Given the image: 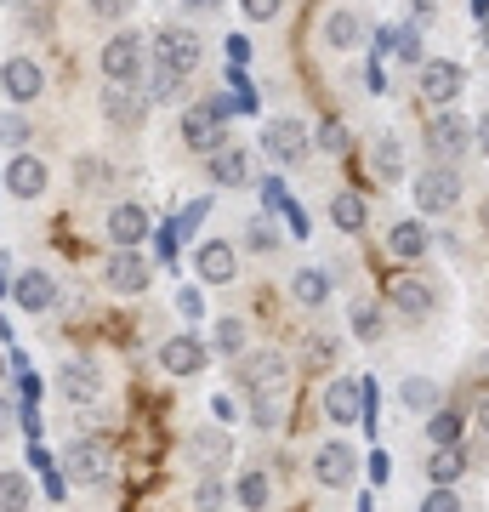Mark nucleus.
<instances>
[{"mask_svg": "<svg viewBox=\"0 0 489 512\" xmlns=\"http://www.w3.org/2000/svg\"><path fill=\"white\" fill-rule=\"evenodd\" d=\"M97 69L109 86H137L143 92V74H148V40L137 29H114L103 40V52H97Z\"/></svg>", "mask_w": 489, "mask_h": 512, "instance_id": "nucleus-1", "label": "nucleus"}, {"mask_svg": "<svg viewBox=\"0 0 489 512\" xmlns=\"http://www.w3.org/2000/svg\"><path fill=\"white\" fill-rule=\"evenodd\" d=\"M114 478V450L103 439H74L63 450V484H109Z\"/></svg>", "mask_w": 489, "mask_h": 512, "instance_id": "nucleus-2", "label": "nucleus"}, {"mask_svg": "<svg viewBox=\"0 0 489 512\" xmlns=\"http://www.w3.org/2000/svg\"><path fill=\"white\" fill-rule=\"evenodd\" d=\"M410 194H416L421 217H444V211L461 200V171H455V165H427V171H416Z\"/></svg>", "mask_w": 489, "mask_h": 512, "instance_id": "nucleus-3", "label": "nucleus"}, {"mask_svg": "<svg viewBox=\"0 0 489 512\" xmlns=\"http://www.w3.org/2000/svg\"><path fill=\"white\" fill-rule=\"evenodd\" d=\"M57 387H63V399H69V404L91 410V404H103V393H109V376H103V365H97L91 353H80V359H63Z\"/></svg>", "mask_w": 489, "mask_h": 512, "instance_id": "nucleus-4", "label": "nucleus"}, {"mask_svg": "<svg viewBox=\"0 0 489 512\" xmlns=\"http://www.w3.org/2000/svg\"><path fill=\"white\" fill-rule=\"evenodd\" d=\"M200 57H205V46H200V35L188 29V23H165L160 35H154V63H165V69H177L182 80L200 69Z\"/></svg>", "mask_w": 489, "mask_h": 512, "instance_id": "nucleus-5", "label": "nucleus"}, {"mask_svg": "<svg viewBox=\"0 0 489 512\" xmlns=\"http://www.w3.org/2000/svg\"><path fill=\"white\" fill-rule=\"evenodd\" d=\"M262 154L273 165H302L313 154V131L302 120H268L262 126Z\"/></svg>", "mask_w": 489, "mask_h": 512, "instance_id": "nucleus-6", "label": "nucleus"}, {"mask_svg": "<svg viewBox=\"0 0 489 512\" xmlns=\"http://www.w3.org/2000/svg\"><path fill=\"white\" fill-rule=\"evenodd\" d=\"M239 382H245V393H285V382H290V359L285 353H273V348H256V353H245L239 359Z\"/></svg>", "mask_w": 489, "mask_h": 512, "instance_id": "nucleus-7", "label": "nucleus"}, {"mask_svg": "<svg viewBox=\"0 0 489 512\" xmlns=\"http://www.w3.org/2000/svg\"><path fill=\"white\" fill-rule=\"evenodd\" d=\"M467 148H472V126L455 109H438L433 126H427V154H433V165H455Z\"/></svg>", "mask_w": 489, "mask_h": 512, "instance_id": "nucleus-8", "label": "nucleus"}, {"mask_svg": "<svg viewBox=\"0 0 489 512\" xmlns=\"http://www.w3.org/2000/svg\"><path fill=\"white\" fill-rule=\"evenodd\" d=\"M387 308L399 313L404 325H427V319H433V308H438V296H433V285H427V279L399 274L393 285H387Z\"/></svg>", "mask_w": 489, "mask_h": 512, "instance_id": "nucleus-9", "label": "nucleus"}, {"mask_svg": "<svg viewBox=\"0 0 489 512\" xmlns=\"http://www.w3.org/2000/svg\"><path fill=\"white\" fill-rule=\"evenodd\" d=\"M313 478H319L325 490H347V484L359 478V450L347 439H325L313 450Z\"/></svg>", "mask_w": 489, "mask_h": 512, "instance_id": "nucleus-10", "label": "nucleus"}, {"mask_svg": "<svg viewBox=\"0 0 489 512\" xmlns=\"http://www.w3.org/2000/svg\"><path fill=\"white\" fill-rule=\"evenodd\" d=\"M40 92H46V69H40L35 57L18 52V57H6V63H0V97H12L18 109H29Z\"/></svg>", "mask_w": 489, "mask_h": 512, "instance_id": "nucleus-11", "label": "nucleus"}, {"mask_svg": "<svg viewBox=\"0 0 489 512\" xmlns=\"http://www.w3.org/2000/svg\"><path fill=\"white\" fill-rule=\"evenodd\" d=\"M46 188H52V165L40 160V154H12V165H6V194L23 205L46 200Z\"/></svg>", "mask_w": 489, "mask_h": 512, "instance_id": "nucleus-12", "label": "nucleus"}, {"mask_svg": "<svg viewBox=\"0 0 489 512\" xmlns=\"http://www.w3.org/2000/svg\"><path fill=\"white\" fill-rule=\"evenodd\" d=\"M103 234H109L114 251H137L148 234H154V222H148V211L137 200H120L109 205V217H103Z\"/></svg>", "mask_w": 489, "mask_h": 512, "instance_id": "nucleus-13", "label": "nucleus"}, {"mask_svg": "<svg viewBox=\"0 0 489 512\" xmlns=\"http://www.w3.org/2000/svg\"><path fill=\"white\" fill-rule=\"evenodd\" d=\"M97 103H103V120H109L114 131H143L148 126V109H154L137 86H103Z\"/></svg>", "mask_w": 489, "mask_h": 512, "instance_id": "nucleus-14", "label": "nucleus"}, {"mask_svg": "<svg viewBox=\"0 0 489 512\" xmlns=\"http://www.w3.org/2000/svg\"><path fill=\"white\" fill-rule=\"evenodd\" d=\"M205 365H211V348H205L194 330H177V336L160 342V370L165 376H200Z\"/></svg>", "mask_w": 489, "mask_h": 512, "instance_id": "nucleus-15", "label": "nucleus"}, {"mask_svg": "<svg viewBox=\"0 0 489 512\" xmlns=\"http://www.w3.org/2000/svg\"><path fill=\"white\" fill-rule=\"evenodd\" d=\"M228 456H234V439H228V427H194V433H188V461L200 467V478H222Z\"/></svg>", "mask_w": 489, "mask_h": 512, "instance_id": "nucleus-16", "label": "nucleus"}, {"mask_svg": "<svg viewBox=\"0 0 489 512\" xmlns=\"http://www.w3.org/2000/svg\"><path fill=\"white\" fill-rule=\"evenodd\" d=\"M103 285H109L114 296H143L148 285H154V268H148L137 251H109V262H103Z\"/></svg>", "mask_w": 489, "mask_h": 512, "instance_id": "nucleus-17", "label": "nucleus"}, {"mask_svg": "<svg viewBox=\"0 0 489 512\" xmlns=\"http://www.w3.org/2000/svg\"><path fill=\"white\" fill-rule=\"evenodd\" d=\"M461 80H467V74H461V63H450V57H427V63H421L416 69V86H421V97H427V103H433V109H450L455 97H461Z\"/></svg>", "mask_w": 489, "mask_h": 512, "instance_id": "nucleus-18", "label": "nucleus"}, {"mask_svg": "<svg viewBox=\"0 0 489 512\" xmlns=\"http://www.w3.org/2000/svg\"><path fill=\"white\" fill-rule=\"evenodd\" d=\"M182 143L194 148V154H217V148H228V120H217V114L205 109V103H194V109L182 114Z\"/></svg>", "mask_w": 489, "mask_h": 512, "instance_id": "nucleus-19", "label": "nucleus"}, {"mask_svg": "<svg viewBox=\"0 0 489 512\" xmlns=\"http://www.w3.org/2000/svg\"><path fill=\"white\" fill-rule=\"evenodd\" d=\"M194 274H200V285H234L239 251L228 245V239H205L200 251H194Z\"/></svg>", "mask_w": 489, "mask_h": 512, "instance_id": "nucleus-20", "label": "nucleus"}, {"mask_svg": "<svg viewBox=\"0 0 489 512\" xmlns=\"http://www.w3.org/2000/svg\"><path fill=\"white\" fill-rule=\"evenodd\" d=\"M12 302H18L23 313H52L57 308V279L46 274V268H23V274L12 279Z\"/></svg>", "mask_w": 489, "mask_h": 512, "instance_id": "nucleus-21", "label": "nucleus"}, {"mask_svg": "<svg viewBox=\"0 0 489 512\" xmlns=\"http://www.w3.org/2000/svg\"><path fill=\"white\" fill-rule=\"evenodd\" d=\"M376 52L381 57H404V63H427V46H421V29L416 23H387V29H381L376 35Z\"/></svg>", "mask_w": 489, "mask_h": 512, "instance_id": "nucleus-22", "label": "nucleus"}, {"mask_svg": "<svg viewBox=\"0 0 489 512\" xmlns=\"http://www.w3.org/2000/svg\"><path fill=\"white\" fill-rule=\"evenodd\" d=\"M211 183L217 188H245V183H256V160L245 154V148H217L211 154Z\"/></svg>", "mask_w": 489, "mask_h": 512, "instance_id": "nucleus-23", "label": "nucleus"}, {"mask_svg": "<svg viewBox=\"0 0 489 512\" xmlns=\"http://www.w3.org/2000/svg\"><path fill=\"white\" fill-rule=\"evenodd\" d=\"M325 416L336 421V427H353V421L364 416V393L353 376H336V382L325 387Z\"/></svg>", "mask_w": 489, "mask_h": 512, "instance_id": "nucleus-24", "label": "nucleus"}, {"mask_svg": "<svg viewBox=\"0 0 489 512\" xmlns=\"http://www.w3.org/2000/svg\"><path fill=\"white\" fill-rule=\"evenodd\" d=\"M330 291H336V279H330V262H325V268H296V274H290V296H296V302H302L308 313L325 308Z\"/></svg>", "mask_w": 489, "mask_h": 512, "instance_id": "nucleus-25", "label": "nucleus"}, {"mask_svg": "<svg viewBox=\"0 0 489 512\" xmlns=\"http://www.w3.org/2000/svg\"><path fill=\"white\" fill-rule=\"evenodd\" d=\"M211 359H245V348H251V330H245V319L239 313H222L217 325H211Z\"/></svg>", "mask_w": 489, "mask_h": 512, "instance_id": "nucleus-26", "label": "nucleus"}, {"mask_svg": "<svg viewBox=\"0 0 489 512\" xmlns=\"http://www.w3.org/2000/svg\"><path fill=\"white\" fill-rule=\"evenodd\" d=\"M325 46H336V52H359L364 46V18L353 6H336L325 18Z\"/></svg>", "mask_w": 489, "mask_h": 512, "instance_id": "nucleus-27", "label": "nucleus"}, {"mask_svg": "<svg viewBox=\"0 0 489 512\" xmlns=\"http://www.w3.org/2000/svg\"><path fill=\"white\" fill-rule=\"evenodd\" d=\"M245 512H268L273 507V478L262 473V467H245V473L234 478V490H228Z\"/></svg>", "mask_w": 489, "mask_h": 512, "instance_id": "nucleus-28", "label": "nucleus"}, {"mask_svg": "<svg viewBox=\"0 0 489 512\" xmlns=\"http://www.w3.org/2000/svg\"><path fill=\"white\" fill-rule=\"evenodd\" d=\"M427 245H433L427 222H393V228H387V256H399V262H416V256H427Z\"/></svg>", "mask_w": 489, "mask_h": 512, "instance_id": "nucleus-29", "label": "nucleus"}, {"mask_svg": "<svg viewBox=\"0 0 489 512\" xmlns=\"http://www.w3.org/2000/svg\"><path fill=\"white\" fill-rule=\"evenodd\" d=\"M35 507V478L23 467H0V512H29Z\"/></svg>", "mask_w": 489, "mask_h": 512, "instance_id": "nucleus-30", "label": "nucleus"}, {"mask_svg": "<svg viewBox=\"0 0 489 512\" xmlns=\"http://www.w3.org/2000/svg\"><path fill=\"white\" fill-rule=\"evenodd\" d=\"M370 171H376L381 183L404 177V143L393 137V131H376V143H370Z\"/></svg>", "mask_w": 489, "mask_h": 512, "instance_id": "nucleus-31", "label": "nucleus"}, {"mask_svg": "<svg viewBox=\"0 0 489 512\" xmlns=\"http://www.w3.org/2000/svg\"><path fill=\"white\" fill-rule=\"evenodd\" d=\"M399 404L410 410V416H433L444 399H438V382H433V376H404V382H399Z\"/></svg>", "mask_w": 489, "mask_h": 512, "instance_id": "nucleus-32", "label": "nucleus"}, {"mask_svg": "<svg viewBox=\"0 0 489 512\" xmlns=\"http://www.w3.org/2000/svg\"><path fill=\"white\" fill-rule=\"evenodd\" d=\"M109 177H114V165L103 160V154H74V188H80V194H103V188H109Z\"/></svg>", "mask_w": 489, "mask_h": 512, "instance_id": "nucleus-33", "label": "nucleus"}, {"mask_svg": "<svg viewBox=\"0 0 489 512\" xmlns=\"http://www.w3.org/2000/svg\"><path fill=\"white\" fill-rule=\"evenodd\" d=\"M182 86H188V80H182L177 69H165V63H148V74H143V97H148V103H177Z\"/></svg>", "mask_w": 489, "mask_h": 512, "instance_id": "nucleus-34", "label": "nucleus"}, {"mask_svg": "<svg viewBox=\"0 0 489 512\" xmlns=\"http://www.w3.org/2000/svg\"><path fill=\"white\" fill-rule=\"evenodd\" d=\"M330 222L342 228V234H364V222H370V211H364V200L359 194H330Z\"/></svg>", "mask_w": 489, "mask_h": 512, "instance_id": "nucleus-35", "label": "nucleus"}, {"mask_svg": "<svg viewBox=\"0 0 489 512\" xmlns=\"http://www.w3.org/2000/svg\"><path fill=\"white\" fill-rule=\"evenodd\" d=\"M461 473H467V456H461V444H450V450H433V456H427V478H433V490H450Z\"/></svg>", "mask_w": 489, "mask_h": 512, "instance_id": "nucleus-36", "label": "nucleus"}, {"mask_svg": "<svg viewBox=\"0 0 489 512\" xmlns=\"http://www.w3.org/2000/svg\"><path fill=\"white\" fill-rule=\"evenodd\" d=\"M336 353H342V342L325 336V330L302 336V365H308V370H330V365H336Z\"/></svg>", "mask_w": 489, "mask_h": 512, "instance_id": "nucleus-37", "label": "nucleus"}, {"mask_svg": "<svg viewBox=\"0 0 489 512\" xmlns=\"http://www.w3.org/2000/svg\"><path fill=\"white\" fill-rule=\"evenodd\" d=\"M353 336H359V342H381V336H387V313H381L376 302H353Z\"/></svg>", "mask_w": 489, "mask_h": 512, "instance_id": "nucleus-38", "label": "nucleus"}, {"mask_svg": "<svg viewBox=\"0 0 489 512\" xmlns=\"http://www.w3.org/2000/svg\"><path fill=\"white\" fill-rule=\"evenodd\" d=\"M427 439H433V450L461 444V416H455V410H433V416H427Z\"/></svg>", "mask_w": 489, "mask_h": 512, "instance_id": "nucleus-39", "label": "nucleus"}, {"mask_svg": "<svg viewBox=\"0 0 489 512\" xmlns=\"http://www.w3.org/2000/svg\"><path fill=\"white\" fill-rule=\"evenodd\" d=\"M228 501H234V495H228L222 478H200V484H194V512H222Z\"/></svg>", "mask_w": 489, "mask_h": 512, "instance_id": "nucleus-40", "label": "nucleus"}, {"mask_svg": "<svg viewBox=\"0 0 489 512\" xmlns=\"http://www.w3.org/2000/svg\"><path fill=\"white\" fill-rule=\"evenodd\" d=\"M245 251H256V256L279 251V234L268 228V217H251V222H245Z\"/></svg>", "mask_w": 489, "mask_h": 512, "instance_id": "nucleus-41", "label": "nucleus"}, {"mask_svg": "<svg viewBox=\"0 0 489 512\" xmlns=\"http://www.w3.org/2000/svg\"><path fill=\"white\" fill-rule=\"evenodd\" d=\"M251 421L262 427V433H273V427L285 421V410H279V393H256V399H251Z\"/></svg>", "mask_w": 489, "mask_h": 512, "instance_id": "nucleus-42", "label": "nucleus"}, {"mask_svg": "<svg viewBox=\"0 0 489 512\" xmlns=\"http://www.w3.org/2000/svg\"><path fill=\"white\" fill-rule=\"evenodd\" d=\"M131 6H137V0H86V12L91 18H103V23H126Z\"/></svg>", "mask_w": 489, "mask_h": 512, "instance_id": "nucleus-43", "label": "nucleus"}, {"mask_svg": "<svg viewBox=\"0 0 489 512\" xmlns=\"http://www.w3.org/2000/svg\"><path fill=\"white\" fill-rule=\"evenodd\" d=\"M0 143L23 154V143H29V120H23V114H0Z\"/></svg>", "mask_w": 489, "mask_h": 512, "instance_id": "nucleus-44", "label": "nucleus"}, {"mask_svg": "<svg viewBox=\"0 0 489 512\" xmlns=\"http://www.w3.org/2000/svg\"><path fill=\"white\" fill-rule=\"evenodd\" d=\"M177 313L194 325V319H205V296H200V285H182L177 291Z\"/></svg>", "mask_w": 489, "mask_h": 512, "instance_id": "nucleus-45", "label": "nucleus"}, {"mask_svg": "<svg viewBox=\"0 0 489 512\" xmlns=\"http://www.w3.org/2000/svg\"><path fill=\"white\" fill-rule=\"evenodd\" d=\"M319 148H325V154H347V126L342 120H325V126H319Z\"/></svg>", "mask_w": 489, "mask_h": 512, "instance_id": "nucleus-46", "label": "nucleus"}, {"mask_svg": "<svg viewBox=\"0 0 489 512\" xmlns=\"http://www.w3.org/2000/svg\"><path fill=\"white\" fill-rule=\"evenodd\" d=\"M421 512H461V495L455 490H427L421 495Z\"/></svg>", "mask_w": 489, "mask_h": 512, "instance_id": "nucleus-47", "label": "nucleus"}, {"mask_svg": "<svg viewBox=\"0 0 489 512\" xmlns=\"http://www.w3.org/2000/svg\"><path fill=\"white\" fill-rule=\"evenodd\" d=\"M279 12H285V0H245V18L251 23H273Z\"/></svg>", "mask_w": 489, "mask_h": 512, "instance_id": "nucleus-48", "label": "nucleus"}, {"mask_svg": "<svg viewBox=\"0 0 489 512\" xmlns=\"http://www.w3.org/2000/svg\"><path fill=\"white\" fill-rule=\"evenodd\" d=\"M285 222H290V234H296V239H308V228H313L308 205H296V200H285Z\"/></svg>", "mask_w": 489, "mask_h": 512, "instance_id": "nucleus-49", "label": "nucleus"}, {"mask_svg": "<svg viewBox=\"0 0 489 512\" xmlns=\"http://www.w3.org/2000/svg\"><path fill=\"white\" fill-rule=\"evenodd\" d=\"M12 433H18V404H12V399H0V444L12 439Z\"/></svg>", "mask_w": 489, "mask_h": 512, "instance_id": "nucleus-50", "label": "nucleus"}, {"mask_svg": "<svg viewBox=\"0 0 489 512\" xmlns=\"http://www.w3.org/2000/svg\"><path fill=\"white\" fill-rule=\"evenodd\" d=\"M154 245H160V262L171 268V256H177V222H171V228H160V239H154Z\"/></svg>", "mask_w": 489, "mask_h": 512, "instance_id": "nucleus-51", "label": "nucleus"}, {"mask_svg": "<svg viewBox=\"0 0 489 512\" xmlns=\"http://www.w3.org/2000/svg\"><path fill=\"white\" fill-rule=\"evenodd\" d=\"M228 57H234V63H245V57H251V40H245V35H228Z\"/></svg>", "mask_w": 489, "mask_h": 512, "instance_id": "nucleus-52", "label": "nucleus"}, {"mask_svg": "<svg viewBox=\"0 0 489 512\" xmlns=\"http://www.w3.org/2000/svg\"><path fill=\"white\" fill-rule=\"evenodd\" d=\"M364 80H370V92H387V69H381V63H370V69H364Z\"/></svg>", "mask_w": 489, "mask_h": 512, "instance_id": "nucleus-53", "label": "nucleus"}, {"mask_svg": "<svg viewBox=\"0 0 489 512\" xmlns=\"http://www.w3.org/2000/svg\"><path fill=\"white\" fill-rule=\"evenodd\" d=\"M211 404H217V421H222V427L239 416V404H234V399H211Z\"/></svg>", "mask_w": 489, "mask_h": 512, "instance_id": "nucleus-54", "label": "nucleus"}, {"mask_svg": "<svg viewBox=\"0 0 489 512\" xmlns=\"http://www.w3.org/2000/svg\"><path fill=\"white\" fill-rule=\"evenodd\" d=\"M472 143H478V148H484V154H489V109H484V120L472 126Z\"/></svg>", "mask_w": 489, "mask_h": 512, "instance_id": "nucleus-55", "label": "nucleus"}, {"mask_svg": "<svg viewBox=\"0 0 489 512\" xmlns=\"http://www.w3.org/2000/svg\"><path fill=\"white\" fill-rule=\"evenodd\" d=\"M433 12H438V0H416V18L421 23H433Z\"/></svg>", "mask_w": 489, "mask_h": 512, "instance_id": "nucleus-56", "label": "nucleus"}, {"mask_svg": "<svg viewBox=\"0 0 489 512\" xmlns=\"http://www.w3.org/2000/svg\"><path fill=\"white\" fill-rule=\"evenodd\" d=\"M182 6H188V12H217L222 0H182Z\"/></svg>", "mask_w": 489, "mask_h": 512, "instance_id": "nucleus-57", "label": "nucleus"}, {"mask_svg": "<svg viewBox=\"0 0 489 512\" xmlns=\"http://www.w3.org/2000/svg\"><path fill=\"white\" fill-rule=\"evenodd\" d=\"M478 433H484V439H489V399L478 404Z\"/></svg>", "mask_w": 489, "mask_h": 512, "instance_id": "nucleus-58", "label": "nucleus"}, {"mask_svg": "<svg viewBox=\"0 0 489 512\" xmlns=\"http://www.w3.org/2000/svg\"><path fill=\"white\" fill-rule=\"evenodd\" d=\"M472 18H478V23L489 18V0H472Z\"/></svg>", "mask_w": 489, "mask_h": 512, "instance_id": "nucleus-59", "label": "nucleus"}, {"mask_svg": "<svg viewBox=\"0 0 489 512\" xmlns=\"http://www.w3.org/2000/svg\"><path fill=\"white\" fill-rule=\"evenodd\" d=\"M6 370H12V359H6V353H0V382H6Z\"/></svg>", "mask_w": 489, "mask_h": 512, "instance_id": "nucleus-60", "label": "nucleus"}, {"mask_svg": "<svg viewBox=\"0 0 489 512\" xmlns=\"http://www.w3.org/2000/svg\"><path fill=\"white\" fill-rule=\"evenodd\" d=\"M0 6H35V0H0Z\"/></svg>", "mask_w": 489, "mask_h": 512, "instance_id": "nucleus-61", "label": "nucleus"}, {"mask_svg": "<svg viewBox=\"0 0 489 512\" xmlns=\"http://www.w3.org/2000/svg\"><path fill=\"white\" fill-rule=\"evenodd\" d=\"M484 52H489V18H484Z\"/></svg>", "mask_w": 489, "mask_h": 512, "instance_id": "nucleus-62", "label": "nucleus"}, {"mask_svg": "<svg viewBox=\"0 0 489 512\" xmlns=\"http://www.w3.org/2000/svg\"><path fill=\"white\" fill-rule=\"evenodd\" d=\"M0 296H6V279H0Z\"/></svg>", "mask_w": 489, "mask_h": 512, "instance_id": "nucleus-63", "label": "nucleus"}]
</instances>
